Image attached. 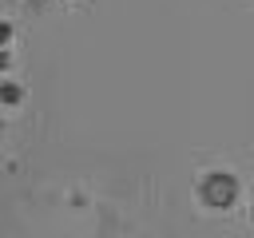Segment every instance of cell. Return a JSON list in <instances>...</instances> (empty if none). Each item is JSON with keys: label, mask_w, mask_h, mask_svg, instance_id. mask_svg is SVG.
Listing matches in <instances>:
<instances>
[{"label": "cell", "mask_w": 254, "mask_h": 238, "mask_svg": "<svg viewBox=\"0 0 254 238\" xmlns=\"http://www.w3.org/2000/svg\"><path fill=\"white\" fill-rule=\"evenodd\" d=\"M234 194H238V182H234L230 175H210V178L202 182V198H206L210 206H230Z\"/></svg>", "instance_id": "6da1fadb"}, {"label": "cell", "mask_w": 254, "mask_h": 238, "mask_svg": "<svg viewBox=\"0 0 254 238\" xmlns=\"http://www.w3.org/2000/svg\"><path fill=\"white\" fill-rule=\"evenodd\" d=\"M4 40H8V28H0V44H4Z\"/></svg>", "instance_id": "7a4b0ae2"}]
</instances>
